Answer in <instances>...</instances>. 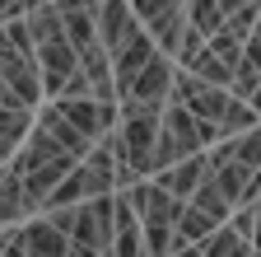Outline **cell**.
Wrapping results in <instances>:
<instances>
[{
	"label": "cell",
	"mask_w": 261,
	"mask_h": 257,
	"mask_svg": "<svg viewBox=\"0 0 261 257\" xmlns=\"http://www.w3.org/2000/svg\"><path fill=\"white\" fill-rule=\"evenodd\" d=\"M215 141H219V136H215L210 122H196L182 103L168 99V103L159 108V136H154V154H149V173L177 164V159H187V154H201V150H210Z\"/></svg>",
	"instance_id": "1"
},
{
	"label": "cell",
	"mask_w": 261,
	"mask_h": 257,
	"mask_svg": "<svg viewBox=\"0 0 261 257\" xmlns=\"http://www.w3.org/2000/svg\"><path fill=\"white\" fill-rule=\"evenodd\" d=\"M0 80H5V89L14 94V99L23 108H38L42 103V80H38V61H33V52L14 47L5 38V28H0Z\"/></svg>",
	"instance_id": "3"
},
{
	"label": "cell",
	"mask_w": 261,
	"mask_h": 257,
	"mask_svg": "<svg viewBox=\"0 0 261 257\" xmlns=\"http://www.w3.org/2000/svg\"><path fill=\"white\" fill-rule=\"evenodd\" d=\"M136 28L140 24H136V14H130L126 0H103V5L93 10V33H98V42H103V52H117Z\"/></svg>",
	"instance_id": "7"
},
{
	"label": "cell",
	"mask_w": 261,
	"mask_h": 257,
	"mask_svg": "<svg viewBox=\"0 0 261 257\" xmlns=\"http://www.w3.org/2000/svg\"><path fill=\"white\" fill-rule=\"evenodd\" d=\"M210 229H215V220H210L205 211H196V206H187V201H182L177 224H173V243H201Z\"/></svg>",
	"instance_id": "13"
},
{
	"label": "cell",
	"mask_w": 261,
	"mask_h": 257,
	"mask_svg": "<svg viewBox=\"0 0 261 257\" xmlns=\"http://www.w3.org/2000/svg\"><path fill=\"white\" fill-rule=\"evenodd\" d=\"M28 215H38V211H33V201L23 197V182L10 169H0V229H10V224H19Z\"/></svg>",
	"instance_id": "9"
},
{
	"label": "cell",
	"mask_w": 261,
	"mask_h": 257,
	"mask_svg": "<svg viewBox=\"0 0 261 257\" xmlns=\"http://www.w3.org/2000/svg\"><path fill=\"white\" fill-rule=\"evenodd\" d=\"M47 103L70 122L84 141H103L117 126V103L112 99H89V94H84V99H47Z\"/></svg>",
	"instance_id": "4"
},
{
	"label": "cell",
	"mask_w": 261,
	"mask_h": 257,
	"mask_svg": "<svg viewBox=\"0 0 261 257\" xmlns=\"http://www.w3.org/2000/svg\"><path fill=\"white\" fill-rule=\"evenodd\" d=\"M168 84H173V61L163 56V52H154L145 66L130 75V84L117 94V99H130V103H149V108H163L168 103Z\"/></svg>",
	"instance_id": "5"
},
{
	"label": "cell",
	"mask_w": 261,
	"mask_h": 257,
	"mask_svg": "<svg viewBox=\"0 0 261 257\" xmlns=\"http://www.w3.org/2000/svg\"><path fill=\"white\" fill-rule=\"evenodd\" d=\"M182 14H187V28H196L201 38H210L224 24V10L215 5V0H182Z\"/></svg>",
	"instance_id": "15"
},
{
	"label": "cell",
	"mask_w": 261,
	"mask_h": 257,
	"mask_svg": "<svg viewBox=\"0 0 261 257\" xmlns=\"http://www.w3.org/2000/svg\"><path fill=\"white\" fill-rule=\"evenodd\" d=\"M154 52H159V47H154V38L145 33V28H136V33H130L117 52H108V66H112V94H121V89L130 84V75H136Z\"/></svg>",
	"instance_id": "6"
},
{
	"label": "cell",
	"mask_w": 261,
	"mask_h": 257,
	"mask_svg": "<svg viewBox=\"0 0 261 257\" xmlns=\"http://www.w3.org/2000/svg\"><path fill=\"white\" fill-rule=\"evenodd\" d=\"M5 159H10V154H5V150H0V169H5Z\"/></svg>",
	"instance_id": "23"
},
{
	"label": "cell",
	"mask_w": 261,
	"mask_h": 257,
	"mask_svg": "<svg viewBox=\"0 0 261 257\" xmlns=\"http://www.w3.org/2000/svg\"><path fill=\"white\" fill-rule=\"evenodd\" d=\"M65 257H108V248H84V243H70Z\"/></svg>",
	"instance_id": "20"
},
{
	"label": "cell",
	"mask_w": 261,
	"mask_h": 257,
	"mask_svg": "<svg viewBox=\"0 0 261 257\" xmlns=\"http://www.w3.org/2000/svg\"><path fill=\"white\" fill-rule=\"evenodd\" d=\"M168 99H173V103H182V108H187L196 122H210V126H219V117H224V108H228V89H219V84H205V80H196L191 71L173 66Z\"/></svg>",
	"instance_id": "2"
},
{
	"label": "cell",
	"mask_w": 261,
	"mask_h": 257,
	"mask_svg": "<svg viewBox=\"0 0 261 257\" xmlns=\"http://www.w3.org/2000/svg\"><path fill=\"white\" fill-rule=\"evenodd\" d=\"M168 257H201V248H196V243H177Z\"/></svg>",
	"instance_id": "21"
},
{
	"label": "cell",
	"mask_w": 261,
	"mask_h": 257,
	"mask_svg": "<svg viewBox=\"0 0 261 257\" xmlns=\"http://www.w3.org/2000/svg\"><path fill=\"white\" fill-rule=\"evenodd\" d=\"M126 5H130V14H136V24L145 28V24L163 19V14H173V10H182V0H126Z\"/></svg>",
	"instance_id": "19"
},
{
	"label": "cell",
	"mask_w": 261,
	"mask_h": 257,
	"mask_svg": "<svg viewBox=\"0 0 261 257\" xmlns=\"http://www.w3.org/2000/svg\"><path fill=\"white\" fill-rule=\"evenodd\" d=\"M252 126H256V103H243V99L228 94V108H224V117L215 126V136H243V131H252Z\"/></svg>",
	"instance_id": "14"
},
{
	"label": "cell",
	"mask_w": 261,
	"mask_h": 257,
	"mask_svg": "<svg viewBox=\"0 0 261 257\" xmlns=\"http://www.w3.org/2000/svg\"><path fill=\"white\" fill-rule=\"evenodd\" d=\"M256 215H261V206L256 201H238L233 211H228V229H233L238 239H247V243H256Z\"/></svg>",
	"instance_id": "18"
},
{
	"label": "cell",
	"mask_w": 261,
	"mask_h": 257,
	"mask_svg": "<svg viewBox=\"0 0 261 257\" xmlns=\"http://www.w3.org/2000/svg\"><path fill=\"white\" fill-rule=\"evenodd\" d=\"M219 28H224V33L233 38V42H247V38H256V0H252V5H238V10H228Z\"/></svg>",
	"instance_id": "17"
},
{
	"label": "cell",
	"mask_w": 261,
	"mask_h": 257,
	"mask_svg": "<svg viewBox=\"0 0 261 257\" xmlns=\"http://www.w3.org/2000/svg\"><path fill=\"white\" fill-rule=\"evenodd\" d=\"M187 206H196V211H205V215H210L215 224H224V220H228V211H233V206H228V197H224V192L215 187V178H210V173H205L201 182L191 187V197H187Z\"/></svg>",
	"instance_id": "11"
},
{
	"label": "cell",
	"mask_w": 261,
	"mask_h": 257,
	"mask_svg": "<svg viewBox=\"0 0 261 257\" xmlns=\"http://www.w3.org/2000/svg\"><path fill=\"white\" fill-rule=\"evenodd\" d=\"M210 173V164H205V150L201 154H187V159H177V164H168V169H159V173H149L168 197H177V201H187L191 197V187L201 182Z\"/></svg>",
	"instance_id": "8"
},
{
	"label": "cell",
	"mask_w": 261,
	"mask_h": 257,
	"mask_svg": "<svg viewBox=\"0 0 261 257\" xmlns=\"http://www.w3.org/2000/svg\"><path fill=\"white\" fill-rule=\"evenodd\" d=\"M196 248H201V257H256V243L238 239L228 224H215V229L196 243Z\"/></svg>",
	"instance_id": "10"
},
{
	"label": "cell",
	"mask_w": 261,
	"mask_h": 257,
	"mask_svg": "<svg viewBox=\"0 0 261 257\" xmlns=\"http://www.w3.org/2000/svg\"><path fill=\"white\" fill-rule=\"evenodd\" d=\"M33 126V108H14V103H0V150L14 154V145L28 136Z\"/></svg>",
	"instance_id": "12"
},
{
	"label": "cell",
	"mask_w": 261,
	"mask_h": 257,
	"mask_svg": "<svg viewBox=\"0 0 261 257\" xmlns=\"http://www.w3.org/2000/svg\"><path fill=\"white\" fill-rule=\"evenodd\" d=\"M182 71H191L196 80H205V84H219V89H228V66H224V61H219V56H215L205 42H201V52H196V56L187 61Z\"/></svg>",
	"instance_id": "16"
},
{
	"label": "cell",
	"mask_w": 261,
	"mask_h": 257,
	"mask_svg": "<svg viewBox=\"0 0 261 257\" xmlns=\"http://www.w3.org/2000/svg\"><path fill=\"white\" fill-rule=\"evenodd\" d=\"M215 5H219V10L228 14V10H238V5H252V0H215Z\"/></svg>",
	"instance_id": "22"
}]
</instances>
